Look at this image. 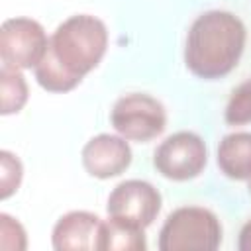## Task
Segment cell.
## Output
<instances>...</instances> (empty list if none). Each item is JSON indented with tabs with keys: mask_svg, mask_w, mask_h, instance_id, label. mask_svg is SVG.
I'll return each instance as SVG.
<instances>
[{
	"mask_svg": "<svg viewBox=\"0 0 251 251\" xmlns=\"http://www.w3.org/2000/svg\"><path fill=\"white\" fill-rule=\"evenodd\" d=\"M131 147L120 133H98L90 137L82 151L80 161L84 171L100 180L120 176L131 165Z\"/></svg>",
	"mask_w": 251,
	"mask_h": 251,
	"instance_id": "ba28073f",
	"label": "cell"
},
{
	"mask_svg": "<svg viewBox=\"0 0 251 251\" xmlns=\"http://www.w3.org/2000/svg\"><path fill=\"white\" fill-rule=\"evenodd\" d=\"M24 178V165L20 157L8 149L0 151V198L8 200L18 192Z\"/></svg>",
	"mask_w": 251,
	"mask_h": 251,
	"instance_id": "5bb4252c",
	"label": "cell"
},
{
	"mask_svg": "<svg viewBox=\"0 0 251 251\" xmlns=\"http://www.w3.org/2000/svg\"><path fill=\"white\" fill-rule=\"evenodd\" d=\"M224 237L218 216L204 206H180L161 226L157 247L161 251H214Z\"/></svg>",
	"mask_w": 251,
	"mask_h": 251,
	"instance_id": "3957f363",
	"label": "cell"
},
{
	"mask_svg": "<svg viewBox=\"0 0 251 251\" xmlns=\"http://www.w3.org/2000/svg\"><path fill=\"white\" fill-rule=\"evenodd\" d=\"M47 45L49 37L43 25L33 18H8L0 27V57L6 67L20 71L35 69L43 59Z\"/></svg>",
	"mask_w": 251,
	"mask_h": 251,
	"instance_id": "8992f818",
	"label": "cell"
},
{
	"mask_svg": "<svg viewBox=\"0 0 251 251\" xmlns=\"http://www.w3.org/2000/svg\"><path fill=\"white\" fill-rule=\"evenodd\" d=\"M102 220L88 210L63 214L51 231V245L57 251H90L96 249Z\"/></svg>",
	"mask_w": 251,
	"mask_h": 251,
	"instance_id": "9c48e42d",
	"label": "cell"
},
{
	"mask_svg": "<svg viewBox=\"0 0 251 251\" xmlns=\"http://www.w3.org/2000/svg\"><path fill=\"white\" fill-rule=\"evenodd\" d=\"M224 120L227 126H245L251 124V78L239 82L226 104Z\"/></svg>",
	"mask_w": 251,
	"mask_h": 251,
	"instance_id": "4fadbf2b",
	"label": "cell"
},
{
	"mask_svg": "<svg viewBox=\"0 0 251 251\" xmlns=\"http://www.w3.org/2000/svg\"><path fill=\"white\" fill-rule=\"evenodd\" d=\"M29 98L25 76L20 69L2 65L0 69V114L12 116L18 114Z\"/></svg>",
	"mask_w": 251,
	"mask_h": 251,
	"instance_id": "7c38bea8",
	"label": "cell"
},
{
	"mask_svg": "<svg viewBox=\"0 0 251 251\" xmlns=\"http://www.w3.org/2000/svg\"><path fill=\"white\" fill-rule=\"evenodd\" d=\"M0 247L4 251H24L27 247V233L22 222L6 212L0 214Z\"/></svg>",
	"mask_w": 251,
	"mask_h": 251,
	"instance_id": "9a60e30c",
	"label": "cell"
},
{
	"mask_svg": "<svg viewBox=\"0 0 251 251\" xmlns=\"http://www.w3.org/2000/svg\"><path fill=\"white\" fill-rule=\"evenodd\" d=\"M108 41L110 33L100 18L92 14L69 16L49 35L47 51L33 69L37 84L53 94L71 92L100 65Z\"/></svg>",
	"mask_w": 251,
	"mask_h": 251,
	"instance_id": "6da1fadb",
	"label": "cell"
},
{
	"mask_svg": "<svg viewBox=\"0 0 251 251\" xmlns=\"http://www.w3.org/2000/svg\"><path fill=\"white\" fill-rule=\"evenodd\" d=\"M237 249H239V251H251V220H247V222L243 224V227L239 229Z\"/></svg>",
	"mask_w": 251,
	"mask_h": 251,
	"instance_id": "2e32d148",
	"label": "cell"
},
{
	"mask_svg": "<svg viewBox=\"0 0 251 251\" xmlns=\"http://www.w3.org/2000/svg\"><path fill=\"white\" fill-rule=\"evenodd\" d=\"M206 163V143L194 131H176L165 137L153 153V167L157 173L176 182L196 178L204 171Z\"/></svg>",
	"mask_w": 251,
	"mask_h": 251,
	"instance_id": "5b68a950",
	"label": "cell"
},
{
	"mask_svg": "<svg viewBox=\"0 0 251 251\" xmlns=\"http://www.w3.org/2000/svg\"><path fill=\"white\" fill-rule=\"evenodd\" d=\"M247 190H249V194H251V178L247 180Z\"/></svg>",
	"mask_w": 251,
	"mask_h": 251,
	"instance_id": "e0dca14e",
	"label": "cell"
},
{
	"mask_svg": "<svg viewBox=\"0 0 251 251\" xmlns=\"http://www.w3.org/2000/svg\"><path fill=\"white\" fill-rule=\"evenodd\" d=\"M245 41L247 29L239 16L227 10H208L188 27L184 65L198 78H224L237 67Z\"/></svg>",
	"mask_w": 251,
	"mask_h": 251,
	"instance_id": "7a4b0ae2",
	"label": "cell"
},
{
	"mask_svg": "<svg viewBox=\"0 0 251 251\" xmlns=\"http://www.w3.org/2000/svg\"><path fill=\"white\" fill-rule=\"evenodd\" d=\"M145 229L116 218L102 220L96 251H145Z\"/></svg>",
	"mask_w": 251,
	"mask_h": 251,
	"instance_id": "8fae6325",
	"label": "cell"
},
{
	"mask_svg": "<svg viewBox=\"0 0 251 251\" xmlns=\"http://www.w3.org/2000/svg\"><path fill=\"white\" fill-rule=\"evenodd\" d=\"M110 124L127 141L147 143L167 127L165 106L145 92H131L118 98L110 110Z\"/></svg>",
	"mask_w": 251,
	"mask_h": 251,
	"instance_id": "277c9868",
	"label": "cell"
},
{
	"mask_svg": "<svg viewBox=\"0 0 251 251\" xmlns=\"http://www.w3.org/2000/svg\"><path fill=\"white\" fill-rule=\"evenodd\" d=\"M161 192L147 180L141 178H129L114 186V190L108 196L106 210L110 218L149 227L155 218L161 212Z\"/></svg>",
	"mask_w": 251,
	"mask_h": 251,
	"instance_id": "52a82bcc",
	"label": "cell"
},
{
	"mask_svg": "<svg viewBox=\"0 0 251 251\" xmlns=\"http://www.w3.org/2000/svg\"><path fill=\"white\" fill-rule=\"evenodd\" d=\"M220 171L231 180L251 178V131H233L222 137L216 153Z\"/></svg>",
	"mask_w": 251,
	"mask_h": 251,
	"instance_id": "30bf717a",
	"label": "cell"
}]
</instances>
